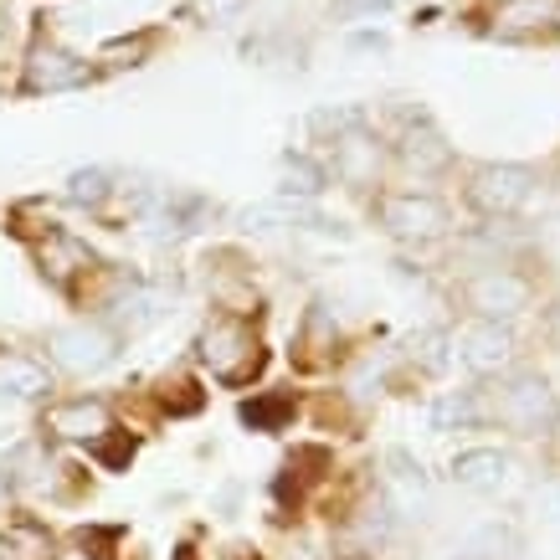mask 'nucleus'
<instances>
[{"instance_id": "obj_1", "label": "nucleus", "mask_w": 560, "mask_h": 560, "mask_svg": "<svg viewBox=\"0 0 560 560\" xmlns=\"http://www.w3.org/2000/svg\"><path fill=\"white\" fill-rule=\"evenodd\" d=\"M478 422L514 432V438H550L560 427V396L540 371L520 365V371L478 386Z\"/></svg>"}, {"instance_id": "obj_2", "label": "nucleus", "mask_w": 560, "mask_h": 560, "mask_svg": "<svg viewBox=\"0 0 560 560\" xmlns=\"http://www.w3.org/2000/svg\"><path fill=\"white\" fill-rule=\"evenodd\" d=\"M196 360L221 386H253L262 365H268V350H262V335L253 329V319L211 314L201 324V335H196Z\"/></svg>"}, {"instance_id": "obj_3", "label": "nucleus", "mask_w": 560, "mask_h": 560, "mask_svg": "<svg viewBox=\"0 0 560 560\" xmlns=\"http://www.w3.org/2000/svg\"><path fill=\"white\" fill-rule=\"evenodd\" d=\"M453 304L468 319L514 324L525 308H535V278L514 262H478L453 283Z\"/></svg>"}, {"instance_id": "obj_4", "label": "nucleus", "mask_w": 560, "mask_h": 560, "mask_svg": "<svg viewBox=\"0 0 560 560\" xmlns=\"http://www.w3.org/2000/svg\"><path fill=\"white\" fill-rule=\"evenodd\" d=\"M371 211L386 237L411 242V247L442 242L453 232V206L442 201L438 190H375Z\"/></svg>"}, {"instance_id": "obj_5", "label": "nucleus", "mask_w": 560, "mask_h": 560, "mask_svg": "<svg viewBox=\"0 0 560 560\" xmlns=\"http://www.w3.org/2000/svg\"><path fill=\"white\" fill-rule=\"evenodd\" d=\"M540 186V175L529 165H510V160H489V165H474L468 171V186H463V201L468 211L483 221H514L529 206Z\"/></svg>"}, {"instance_id": "obj_6", "label": "nucleus", "mask_w": 560, "mask_h": 560, "mask_svg": "<svg viewBox=\"0 0 560 560\" xmlns=\"http://www.w3.org/2000/svg\"><path fill=\"white\" fill-rule=\"evenodd\" d=\"M32 253H36L42 278H47L62 299H78V304L93 293V278L103 272L98 257H93V247H88V242H78L72 232H62V226H47V232L36 237Z\"/></svg>"}, {"instance_id": "obj_7", "label": "nucleus", "mask_w": 560, "mask_h": 560, "mask_svg": "<svg viewBox=\"0 0 560 560\" xmlns=\"http://www.w3.org/2000/svg\"><path fill=\"white\" fill-rule=\"evenodd\" d=\"M124 335L108 319H72L47 335V355L57 371L68 375H98L103 365H114Z\"/></svg>"}, {"instance_id": "obj_8", "label": "nucleus", "mask_w": 560, "mask_h": 560, "mask_svg": "<svg viewBox=\"0 0 560 560\" xmlns=\"http://www.w3.org/2000/svg\"><path fill=\"white\" fill-rule=\"evenodd\" d=\"M453 350L478 381H499V375L520 371V340H514L510 324H489V319H468L453 335Z\"/></svg>"}, {"instance_id": "obj_9", "label": "nucleus", "mask_w": 560, "mask_h": 560, "mask_svg": "<svg viewBox=\"0 0 560 560\" xmlns=\"http://www.w3.org/2000/svg\"><path fill=\"white\" fill-rule=\"evenodd\" d=\"M386 144L365 129V119L350 124L345 135L329 139V175L350 190H375L381 186V175H386Z\"/></svg>"}, {"instance_id": "obj_10", "label": "nucleus", "mask_w": 560, "mask_h": 560, "mask_svg": "<svg viewBox=\"0 0 560 560\" xmlns=\"http://www.w3.org/2000/svg\"><path fill=\"white\" fill-rule=\"evenodd\" d=\"M42 432L51 442H103L114 427V407L103 396H62V401H47L42 407Z\"/></svg>"}, {"instance_id": "obj_11", "label": "nucleus", "mask_w": 560, "mask_h": 560, "mask_svg": "<svg viewBox=\"0 0 560 560\" xmlns=\"http://www.w3.org/2000/svg\"><path fill=\"white\" fill-rule=\"evenodd\" d=\"M88 83H93V68L83 57L62 51L47 36H36L26 47V62H21V88L26 93H72V88H88Z\"/></svg>"}, {"instance_id": "obj_12", "label": "nucleus", "mask_w": 560, "mask_h": 560, "mask_svg": "<svg viewBox=\"0 0 560 560\" xmlns=\"http://www.w3.org/2000/svg\"><path fill=\"white\" fill-rule=\"evenodd\" d=\"M390 160L401 165L407 175H417V180H438V175H447L453 171V144L432 129V119H407L401 124V135H396V144H390Z\"/></svg>"}, {"instance_id": "obj_13", "label": "nucleus", "mask_w": 560, "mask_h": 560, "mask_svg": "<svg viewBox=\"0 0 560 560\" xmlns=\"http://www.w3.org/2000/svg\"><path fill=\"white\" fill-rule=\"evenodd\" d=\"M0 396H11V401H47L51 396V371L36 355L0 350Z\"/></svg>"}, {"instance_id": "obj_14", "label": "nucleus", "mask_w": 560, "mask_h": 560, "mask_svg": "<svg viewBox=\"0 0 560 560\" xmlns=\"http://www.w3.org/2000/svg\"><path fill=\"white\" fill-rule=\"evenodd\" d=\"M119 196H124V180L114 171H103V165H88V171H72L68 175V201L72 206H88L93 217H108Z\"/></svg>"}, {"instance_id": "obj_15", "label": "nucleus", "mask_w": 560, "mask_h": 560, "mask_svg": "<svg viewBox=\"0 0 560 560\" xmlns=\"http://www.w3.org/2000/svg\"><path fill=\"white\" fill-rule=\"evenodd\" d=\"M0 550H5V560H51L57 545L32 514H5L0 520Z\"/></svg>"}, {"instance_id": "obj_16", "label": "nucleus", "mask_w": 560, "mask_h": 560, "mask_svg": "<svg viewBox=\"0 0 560 560\" xmlns=\"http://www.w3.org/2000/svg\"><path fill=\"white\" fill-rule=\"evenodd\" d=\"M556 5H560V0H499V11H493V32H499V36L545 32L550 21H560Z\"/></svg>"}, {"instance_id": "obj_17", "label": "nucleus", "mask_w": 560, "mask_h": 560, "mask_svg": "<svg viewBox=\"0 0 560 560\" xmlns=\"http://www.w3.org/2000/svg\"><path fill=\"white\" fill-rule=\"evenodd\" d=\"M211 304L221 308V314H237V319H253L257 308H262V299H257L253 278L242 268H221L217 278H211Z\"/></svg>"}, {"instance_id": "obj_18", "label": "nucleus", "mask_w": 560, "mask_h": 560, "mask_svg": "<svg viewBox=\"0 0 560 560\" xmlns=\"http://www.w3.org/2000/svg\"><path fill=\"white\" fill-rule=\"evenodd\" d=\"M329 190V165L314 160L304 150H289L283 154V196H299V201H314Z\"/></svg>"}, {"instance_id": "obj_19", "label": "nucleus", "mask_w": 560, "mask_h": 560, "mask_svg": "<svg viewBox=\"0 0 560 560\" xmlns=\"http://www.w3.org/2000/svg\"><path fill=\"white\" fill-rule=\"evenodd\" d=\"M293 411H299L293 390H257L253 401H242V422L253 432H283L293 422Z\"/></svg>"}, {"instance_id": "obj_20", "label": "nucleus", "mask_w": 560, "mask_h": 560, "mask_svg": "<svg viewBox=\"0 0 560 560\" xmlns=\"http://www.w3.org/2000/svg\"><path fill=\"white\" fill-rule=\"evenodd\" d=\"M504 453L499 447H468V453H458L453 458V478H458L463 489H493L499 478H504Z\"/></svg>"}, {"instance_id": "obj_21", "label": "nucleus", "mask_w": 560, "mask_h": 560, "mask_svg": "<svg viewBox=\"0 0 560 560\" xmlns=\"http://www.w3.org/2000/svg\"><path fill=\"white\" fill-rule=\"evenodd\" d=\"M483 427L478 422V390H447L438 401V427Z\"/></svg>"}, {"instance_id": "obj_22", "label": "nucleus", "mask_w": 560, "mask_h": 560, "mask_svg": "<svg viewBox=\"0 0 560 560\" xmlns=\"http://www.w3.org/2000/svg\"><path fill=\"white\" fill-rule=\"evenodd\" d=\"M206 407V396H201V386H196V381H186V375H180V381H165V396H160V411H171V417H196V411Z\"/></svg>"}, {"instance_id": "obj_23", "label": "nucleus", "mask_w": 560, "mask_h": 560, "mask_svg": "<svg viewBox=\"0 0 560 560\" xmlns=\"http://www.w3.org/2000/svg\"><path fill=\"white\" fill-rule=\"evenodd\" d=\"M93 453H98L103 468H124V463L135 458V442H129V432H108L103 442H93Z\"/></svg>"}, {"instance_id": "obj_24", "label": "nucleus", "mask_w": 560, "mask_h": 560, "mask_svg": "<svg viewBox=\"0 0 560 560\" xmlns=\"http://www.w3.org/2000/svg\"><path fill=\"white\" fill-rule=\"evenodd\" d=\"M51 560H103V556H98V545L88 540V535H78V540L57 545V550H51Z\"/></svg>"}, {"instance_id": "obj_25", "label": "nucleus", "mask_w": 560, "mask_h": 560, "mask_svg": "<svg viewBox=\"0 0 560 560\" xmlns=\"http://www.w3.org/2000/svg\"><path fill=\"white\" fill-rule=\"evenodd\" d=\"M390 0H335V16H381V11H386Z\"/></svg>"}, {"instance_id": "obj_26", "label": "nucleus", "mask_w": 560, "mask_h": 560, "mask_svg": "<svg viewBox=\"0 0 560 560\" xmlns=\"http://www.w3.org/2000/svg\"><path fill=\"white\" fill-rule=\"evenodd\" d=\"M540 335H545V345L550 350H560V293L545 304V319H540Z\"/></svg>"}, {"instance_id": "obj_27", "label": "nucleus", "mask_w": 560, "mask_h": 560, "mask_svg": "<svg viewBox=\"0 0 560 560\" xmlns=\"http://www.w3.org/2000/svg\"><path fill=\"white\" fill-rule=\"evenodd\" d=\"M11 489H16V483H11V474L0 468V520H5V504H11Z\"/></svg>"}, {"instance_id": "obj_28", "label": "nucleus", "mask_w": 560, "mask_h": 560, "mask_svg": "<svg viewBox=\"0 0 560 560\" xmlns=\"http://www.w3.org/2000/svg\"><path fill=\"white\" fill-rule=\"evenodd\" d=\"M345 560H371V556H345Z\"/></svg>"}, {"instance_id": "obj_29", "label": "nucleus", "mask_w": 560, "mask_h": 560, "mask_svg": "<svg viewBox=\"0 0 560 560\" xmlns=\"http://www.w3.org/2000/svg\"><path fill=\"white\" fill-rule=\"evenodd\" d=\"M463 560H483V556H463Z\"/></svg>"}, {"instance_id": "obj_30", "label": "nucleus", "mask_w": 560, "mask_h": 560, "mask_svg": "<svg viewBox=\"0 0 560 560\" xmlns=\"http://www.w3.org/2000/svg\"><path fill=\"white\" fill-rule=\"evenodd\" d=\"M556 432H560V427H556Z\"/></svg>"}]
</instances>
